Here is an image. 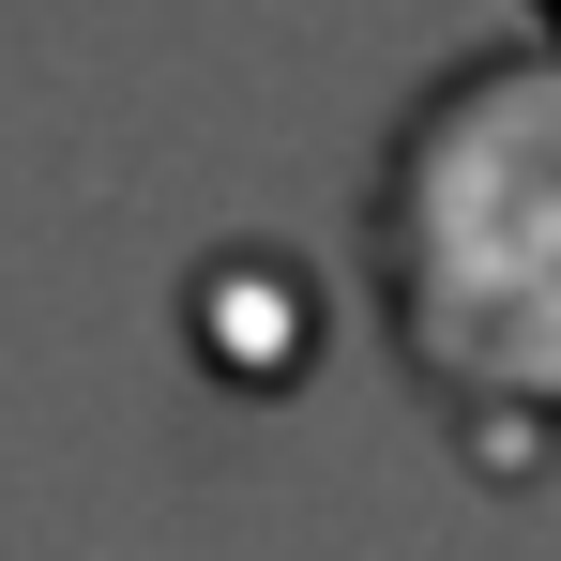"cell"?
Listing matches in <instances>:
<instances>
[{
	"instance_id": "obj_1",
	"label": "cell",
	"mask_w": 561,
	"mask_h": 561,
	"mask_svg": "<svg viewBox=\"0 0 561 561\" xmlns=\"http://www.w3.org/2000/svg\"><path fill=\"white\" fill-rule=\"evenodd\" d=\"M365 259L410 394H440L485 470H531L561 440V31L470 46L394 122Z\"/></svg>"
}]
</instances>
